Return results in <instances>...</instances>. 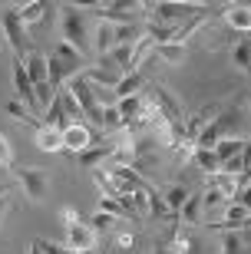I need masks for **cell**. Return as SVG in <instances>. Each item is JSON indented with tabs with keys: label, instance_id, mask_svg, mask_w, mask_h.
Instances as JSON below:
<instances>
[{
	"label": "cell",
	"instance_id": "1",
	"mask_svg": "<svg viewBox=\"0 0 251 254\" xmlns=\"http://www.w3.org/2000/svg\"><path fill=\"white\" fill-rule=\"evenodd\" d=\"M60 30H63V43H70L83 57H89V33H86V20L80 7H73V3L60 7Z\"/></svg>",
	"mask_w": 251,
	"mask_h": 254
},
{
	"label": "cell",
	"instance_id": "2",
	"mask_svg": "<svg viewBox=\"0 0 251 254\" xmlns=\"http://www.w3.org/2000/svg\"><path fill=\"white\" fill-rule=\"evenodd\" d=\"M152 17L149 23H159V27H178L185 20L198 17V10H205L202 3H175V0H162V3H146Z\"/></svg>",
	"mask_w": 251,
	"mask_h": 254
},
{
	"label": "cell",
	"instance_id": "3",
	"mask_svg": "<svg viewBox=\"0 0 251 254\" xmlns=\"http://www.w3.org/2000/svg\"><path fill=\"white\" fill-rule=\"evenodd\" d=\"M66 89L73 93V99L80 103V109H83L86 119H89L93 126H99V129H102V109H106V106L99 103V96H96L93 83H89V79H86V76L80 73V76H73V79L66 83Z\"/></svg>",
	"mask_w": 251,
	"mask_h": 254
},
{
	"label": "cell",
	"instance_id": "4",
	"mask_svg": "<svg viewBox=\"0 0 251 254\" xmlns=\"http://www.w3.org/2000/svg\"><path fill=\"white\" fill-rule=\"evenodd\" d=\"M63 225H66V248L86 254V251H96V231L86 221H80L76 208H63Z\"/></svg>",
	"mask_w": 251,
	"mask_h": 254
},
{
	"label": "cell",
	"instance_id": "5",
	"mask_svg": "<svg viewBox=\"0 0 251 254\" xmlns=\"http://www.w3.org/2000/svg\"><path fill=\"white\" fill-rule=\"evenodd\" d=\"M96 17L99 23H116V27H129L136 23L139 10H146V3H96Z\"/></svg>",
	"mask_w": 251,
	"mask_h": 254
},
{
	"label": "cell",
	"instance_id": "6",
	"mask_svg": "<svg viewBox=\"0 0 251 254\" xmlns=\"http://www.w3.org/2000/svg\"><path fill=\"white\" fill-rule=\"evenodd\" d=\"M17 179H20V185H23V191H27V198L30 201H43V195H47V189H50V179H47V172L43 169H17Z\"/></svg>",
	"mask_w": 251,
	"mask_h": 254
},
{
	"label": "cell",
	"instance_id": "7",
	"mask_svg": "<svg viewBox=\"0 0 251 254\" xmlns=\"http://www.w3.org/2000/svg\"><path fill=\"white\" fill-rule=\"evenodd\" d=\"M3 37H7L10 50L17 53V60H20V53H27V27L20 23V13H17V7L3 13Z\"/></svg>",
	"mask_w": 251,
	"mask_h": 254
},
{
	"label": "cell",
	"instance_id": "8",
	"mask_svg": "<svg viewBox=\"0 0 251 254\" xmlns=\"http://www.w3.org/2000/svg\"><path fill=\"white\" fill-rule=\"evenodd\" d=\"M13 86H17V93H20V99H23V106H27V109L43 113V109H40V103H37V89H33V83H30L23 60H17V63H13Z\"/></svg>",
	"mask_w": 251,
	"mask_h": 254
},
{
	"label": "cell",
	"instance_id": "9",
	"mask_svg": "<svg viewBox=\"0 0 251 254\" xmlns=\"http://www.w3.org/2000/svg\"><path fill=\"white\" fill-rule=\"evenodd\" d=\"M86 149H93V132H89V126L73 123L70 129H63V152H80L83 155Z\"/></svg>",
	"mask_w": 251,
	"mask_h": 254
},
{
	"label": "cell",
	"instance_id": "10",
	"mask_svg": "<svg viewBox=\"0 0 251 254\" xmlns=\"http://www.w3.org/2000/svg\"><path fill=\"white\" fill-rule=\"evenodd\" d=\"M205 189L222 191L228 201H235V195L242 191V182H238V175H228V172H212V175H205Z\"/></svg>",
	"mask_w": 251,
	"mask_h": 254
},
{
	"label": "cell",
	"instance_id": "11",
	"mask_svg": "<svg viewBox=\"0 0 251 254\" xmlns=\"http://www.w3.org/2000/svg\"><path fill=\"white\" fill-rule=\"evenodd\" d=\"M251 211L242 205V201H228V208H225V221H218L215 228H222V231H238V228L248 225Z\"/></svg>",
	"mask_w": 251,
	"mask_h": 254
},
{
	"label": "cell",
	"instance_id": "12",
	"mask_svg": "<svg viewBox=\"0 0 251 254\" xmlns=\"http://www.w3.org/2000/svg\"><path fill=\"white\" fill-rule=\"evenodd\" d=\"M23 66H27V76H30V83H33V86L50 83V66H47V57H43V53H27Z\"/></svg>",
	"mask_w": 251,
	"mask_h": 254
},
{
	"label": "cell",
	"instance_id": "13",
	"mask_svg": "<svg viewBox=\"0 0 251 254\" xmlns=\"http://www.w3.org/2000/svg\"><path fill=\"white\" fill-rule=\"evenodd\" d=\"M33 142H37V149H43V152H63V132L50 129V126H40Z\"/></svg>",
	"mask_w": 251,
	"mask_h": 254
},
{
	"label": "cell",
	"instance_id": "14",
	"mask_svg": "<svg viewBox=\"0 0 251 254\" xmlns=\"http://www.w3.org/2000/svg\"><path fill=\"white\" fill-rule=\"evenodd\" d=\"M116 47H119L116 23H99V33H96V53H99V57H109Z\"/></svg>",
	"mask_w": 251,
	"mask_h": 254
},
{
	"label": "cell",
	"instance_id": "15",
	"mask_svg": "<svg viewBox=\"0 0 251 254\" xmlns=\"http://www.w3.org/2000/svg\"><path fill=\"white\" fill-rule=\"evenodd\" d=\"M112 142H106V145H93V149H86L83 155H80V162H83V169H96V165H106V159L112 155Z\"/></svg>",
	"mask_w": 251,
	"mask_h": 254
},
{
	"label": "cell",
	"instance_id": "16",
	"mask_svg": "<svg viewBox=\"0 0 251 254\" xmlns=\"http://www.w3.org/2000/svg\"><path fill=\"white\" fill-rule=\"evenodd\" d=\"M43 126H50V129H60V132L73 126L70 119H66V113H63V103H60L56 96H53V103L47 106V116H43Z\"/></svg>",
	"mask_w": 251,
	"mask_h": 254
},
{
	"label": "cell",
	"instance_id": "17",
	"mask_svg": "<svg viewBox=\"0 0 251 254\" xmlns=\"http://www.w3.org/2000/svg\"><path fill=\"white\" fill-rule=\"evenodd\" d=\"M53 57H60V60H63L66 66H73L76 73H80V69H83V66H86V57H83V53H80V50H73V47H70V43H63V40L56 43Z\"/></svg>",
	"mask_w": 251,
	"mask_h": 254
},
{
	"label": "cell",
	"instance_id": "18",
	"mask_svg": "<svg viewBox=\"0 0 251 254\" xmlns=\"http://www.w3.org/2000/svg\"><path fill=\"white\" fill-rule=\"evenodd\" d=\"M142 83H146V79H142L139 69H136V73L119 76V83H116V96H119V99H126V96H139V86Z\"/></svg>",
	"mask_w": 251,
	"mask_h": 254
},
{
	"label": "cell",
	"instance_id": "19",
	"mask_svg": "<svg viewBox=\"0 0 251 254\" xmlns=\"http://www.w3.org/2000/svg\"><path fill=\"white\" fill-rule=\"evenodd\" d=\"M228 27L238 30V33H251V7H232L228 10Z\"/></svg>",
	"mask_w": 251,
	"mask_h": 254
},
{
	"label": "cell",
	"instance_id": "20",
	"mask_svg": "<svg viewBox=\"0 0 251 254\" xmlns=\"http://www.w3.org/2000/svg\"><path fill=\"white\" fill-rule=\"evenodd\" d=\"M245 152V139H222L218 145H215V155H218V162H228V159H235V155H242Z\"/></svg>",
	"mask_w": 251,
	"mask_h": 254
},
{
	"label": "cell",
	"instance_id": "21",
	"mask_svg": "<svg viewBox=\"0 0 251 254\" xmlns=\"http://www.w3.org/2000/svg\"><path fill=\"white\" fill-rule=\"evenodd\" d=\"M202 23H205V17H202V13H198V17H192V20H185L182 27H175V30H172V40H168V43H178V47H185V40L192 37V33H195V30L202 27Z\"/></svg>",
	"mask_w": 251,
	"mask_h": 254
},
{
	"label": "cell",
	"instance_id": "22",
	"mask_svg": "<svg viewBox=\"0 0 251 254\" xmlns=\"http://www.w3.org/2000/svg\"><path fill=\"white\" fill-rule=\"evenodd\" d=\"M195 165L198 169H205V175H212V172L222 169V162H218V155H215V149H195Z\"/></svg>",
	"mask_w": 251,
	"mask_h": 254
},
{
	"label": "cell",
	"instance_id": "23",
	"mask_svg": "<svg viewBox=\"0 0 251 254\" xmlns=\"http://www.w3.org/2000/svg\"><path fill=\"white\" fill-rule=\"evenodd\" d=\"M56 99L63 103V113H66V119H70V123H80V116H83V109H80V103L73 99V93H70L66 86L60 89V93H56Z\"/></svg>",
	"mask_w": 251,
	"mask_h": 254
},
{
	"label": "cell",
	"instance_id": "24",
	"mask_svg": "<svg viewBox=\"0 0 251 254\" xmlns=\"http://www.w3.org/2000/svg\"><path fill=\"white\" fill-rule=\"evenodd\" d=\"M43 10H47V3H40V0H33V3H23V7H17L20 23H23V27H30V23L43 20Z\"/></svg>",
	"mask_w": 251,
	"mask_h": 254
},
{
	"label": "cell",
	"instance_id": "25",
	"mask_svg": "<svg viewBox=\"0 0 251 254\" xmlns=\"http://www.w3.org/2000/svg\"><path fill=\"white\" fill-rule=\"evenodd\" d=\"M162 198H166L168 211H175V215H178V211H182V205L188 201V191L182 189V185H168V189H166V195H162Z\"/></svg>",
	"mask_w": 251,
	"mask_h": 254
},
{
	"label": "cell",
	"instance_id": "26",
	"mask_svg": "<svg viewBox=\"0 0 251 254\" xmlns=\"http://www.w3.org/2000/svg\"><path fill=\"white\" fill-rule=\"evenodd\" d=\"M156 53L166 63H182L185 60V47H178V43H156Z\"/></svg>",
	"mask_w": 251,
	"mask_h": 254
},
{
	"label": "cell",
	"instance_id": "27",
	"mask_svg": "<svg viewBox=\"0 0 251 254\" xmlns=\"http://www.w3.org/2000/svg\"><path fill=\"white\" fill-rule=\"evenodd\" d=\"M7 113L13 116V119H20V123H27V126H30V129H33V132H37L40 126H43V123H40V119H33V116H30V109H27V106L13 103V99H10V103H7Z\"/></svg>",
	"mask_w": 251,
	"mask_h": 254
},
{
	"label": "cell",
	"instance_id": "28",
	"mask_svg": "<svg viewBox=\"0 0 251 254\" xmlns=\"http://www.w3.org/2000/svg\"><path fill=\"white\" fill-rule=\"evenodd\" d=\"M198 215H202V195H188V201L182 205V221L198 225Z\"/></svg>",
	"mask_w": 251,
	"mask_h": 254
},
{
	"label": "cell",
	"instance_id": "29",
	"mask_svg": "<svg viewBox=\"0 0 251 254\" xmlns=\"http://www.w3.org/2000/svg\"><path fill=\"white\" fill-rule=\"evenodd\" d=\"M86 79H89V83H99V86H112V89H116V83H119V76L112 73V69H86Z\"/></svg>",
	"mask_w": 251,
	"mask_h": 254
},
{
	"label": "cell",
	"instance_id": "30",
	"mask_svg": "<svg viewBox=\"0 0 251 254\" xmlns=\"http://www.w3.org/2000/svg\"><path fill=\"white\" fill-rule=\"evenodd\" d=\"M222 254H245V238L238 231H228L222 238Z\"/></svg>",
	"mask_w": 251,
	"mask_h": 254
},
{
	"label": "cell",
	"instance_id": "31",
	"mask_svg": "<svg viewBox=\"0 0 251 254\" xmlns=\"http://www.w3.org/2000/svg\"><path fill=\"white\" fill-rule=\"evenodd\" d=\"M232 63L242 66V69H251V40H242L232 53Z\"/></svg>",
	"mask_w": 251,
	"mask_h": 254
},
{
	"label": "cell",
	"instance_id": "32",
	"mask_svg": "<svg viewBox=\"0 0 251 254\" xmlns=\"http://www.w3.org/2000/svg\"><path fill=\"white\" fill-rule=\"evenodd\" d=\"M102 129H109V132L126 129V123H122V116H119L116 106H106V109H102Z\"/></svg>",
	"mask_w": 251,
	"mask_h": 254
},
{
	"label": "cell",
	"instance_id": "33",
	"mask_svg": "<svg viewBox=\"0 0 251 254\" xmlns=\"http://www.w3.org/2000/svg\"><path fill=\"white\" fill-rule=\"evenodd\" d=\"M112 225H116V218L106 215V211H96V215L89 218V228H93L96 235H106V231H112Z\"/></svg>",
	"mask_w": 251,
	"mask_h": 254
},
{
	"label": "cell",
	"instance_id": "34",
	"mask_svg": "<svg viewBox=\"0 0 251 254\" xmlns=\"http://www.w3.org/2000/svg\"><path fill=\"white\" fill-rule=\"evenodd\" d=\"M37 245H40V251H43V254H80V251H73V248L53 245V241H43V238H37Z\"/></svg>",
	"mask_w": 251,
	"mask_h": 254
},
{
	"label": "cell",
	"instance_id": "35",
	"mask_svg": "<svg viewBox=\"0 0 251 254\" xmlns=\"http://www.w3.org/2000/svg\"><path fill=\"white\" fill-rule=\"evenodd\" d=\"M132 205H136V211L142 215H149V191H132Z\"/></svg>",
	"mask_w": 251,
	"mask_h": 254
},
{
	"label": "cell",
	"instance_id": "36",
	"mask_svg": "<svg viewBox=\"0 0 251 254\" xmlns=\"http://www.w3.org/2000/svg\"><path fill=\"white\" fill-rule=\"evenodd\" d=\"M99 211H106V215H112V218H119L122 215V205L116 201V198H102V201H99Z\"/></svg>",
	"mask_w": 251,
	"mask_h": 254
},
{
	"label": "cell",
	"instance_id": "37",
	"mask_svg": "<svg viewBox=\"0 0 251 254\" xmlns=\"http://www.w3.org/2000/svg\"><path fill=\"white\" fill-rule=\"evenodd\" d=\"M222 191H215V189H208V191H205V195H202V201H205V208H215V205H222Z\"/></svg>",
	"mask_w": 251,
	"mask_h": 254
},
{
	"label": "cell",
	"instance_id": "38",
	"mask_svg": "<svg viewBox=\"0 0 251 254\" xmlns=\"http://www.w3.org/2000/svg\"><path fill=\"white\" fill-rule=\"evenodd\" d=\"M10 159H13V152H10V142L0 135V165H10Z\"/></svg>",
	"mask_w": 251,
	"mask_h": 254
},
{
	"label": "cell",
	"instance_id": "39",
	"mask_svg": "<svg viewBox=\"0 0 251 254\" xmlns=\"http://www.w3.org/2000/svg\"><path fill=\"white\" fill-rule=\"evenodd\" d=\"M112 241H116V248H132V235H129V231H116Z\"/></svg>",
	"mask_w": 251,
	"mask_h": 254
},
{
	"label": "cell",
	"instance_id": "40",
	"mask_svg": "<svg viewBox=\"0 0 251 254\" xmlns=\"http://www.w3.org/2000/svg\"><path fill=\"white\" fill-rule=\"evenodd\" d=\"M235 201H242V205H245V208H248V211H251V182H248V185H245L242 191H238V198H235Z\"/></svg>",
	"mask_w": 251,
	"mask_h": 254
},
{
	"label": "cell",
	"instance_id": "41",
	"mask_svg": "<svg viewBox=\"0 0 251 254\" xmlns=\"http://www.w3.org/2000/svg\"><path fill=\"white\" fill-rule=\"evenodd\" d=\"M7 208H10V198L0 195V221H3V215H7Z\"/></svg>",
	"mask_w": 251,
	"mask_h": 254
},
{
	"label": "cell",
	"instance_id": "42",
	"mask_svg": "<svg viewBox=\"0 0 251 254\" xmlns=\"http://www.w3.org/2000/svg\"><path fill=\"white\" fill-rule=\"evenodd\" d=\"M245 241L251 245V218H248V225H245Z\"/></svg>",
	"mask_w": 251,
	"mask_h": 254
},
{
	"label": "cell",
	"instance_id": "43",
	"mask_svg": "<svg viewBox=\"0 0 251 254\" xmlns=\"http://www.w3.org/2000/svg\"><path fill=\"white\" fill-rule=\"evenodd\" d=\"M27 254H43V251H40V245H37V241H33V245H30V251Z\"/></svg>",
	"mask_w": 251,
	"mask_h": 254
}]
</instances>
